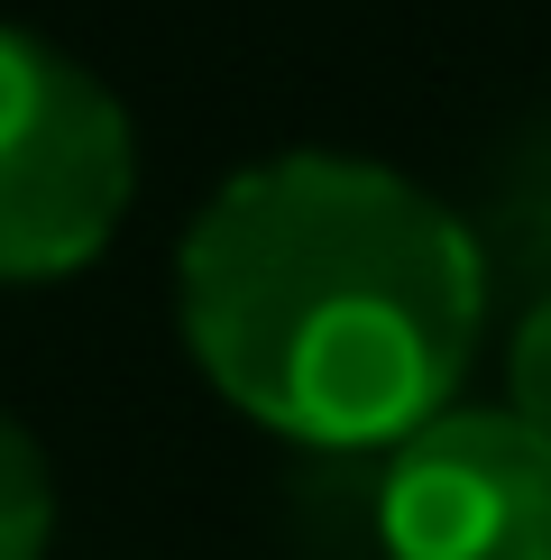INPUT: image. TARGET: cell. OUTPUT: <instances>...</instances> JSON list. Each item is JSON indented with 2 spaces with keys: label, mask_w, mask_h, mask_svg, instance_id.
I'll return each mask as SVG.
<instances>
[{
  "label": "cell",
  "mask_w": 551,
  "mask_h": 560,
  "mask_svg": "<svg viewBox=\"0 0 551 560\" xmlns=\"http://www.w3.org/2000/svg\"><path fill=\"white\" fill-rule=\"evenodd\" d=\"M175 322L194 368L276 441L396 451L478 368L488 248L377 156L285 148L184 221Z\"/></svg>",
  "instance_id": "1"
},
{
  "label": "cell",
  "mask_w": 551,
  "mask_h": 560,
  "mask_svg": "<svg viewBox=\"0 0 551 560\" xmlns=\"http://www.w3.org/2000/svg\"><path fill=\"white\" fill-rule=\"evenodd\" d=\"M138 194V120L74 46L0 19V285H46L110 248Z\"/></svg>",
  "instance_id": "2"
},
{
  "label": "cell",
  "mask_w": 551,
  "mask_h": 560,
  "mask_svg": "<svg viewBox=\"0 0 551 560\" xmlns=\"http://www.w3.org/2000/svg\"><path fill=\"white\" fill-rule=\"evenodd\" d=\"M377 560H551V441L505 405H450L386 451Z\"/></svg>",
  "instance_id": "3"
},
{
  "label": "cell",
  "mask_w": 551,
  "mask_h": 560,
  "mask_svg": "<svg viewBox=\"0 0 551 560\" xmlns=\"http://www.w3.org/2000/svg\"><path fill=\"white\" fill-rule=\"evenodd\" d=\"M46 542H56V469L37 432L0 405V560H46Z\"/></svg>",
  "instance_id": "4"
},
{
  "label": "cell",
  "mask_w": 551,
  "mask_h": 560,
  "mask_svg": "<svg viewBox=\"0 0 551 560\" xmlns=\"http://www.w3.org/2000/svg\"><path fill=\"white\" fill-rule=\"evenodd\" d=\"M505 413L551 441V294L524 303L515 340H505Z\"/></svg>",
  "instance_id": "5"
}]
</instances>
